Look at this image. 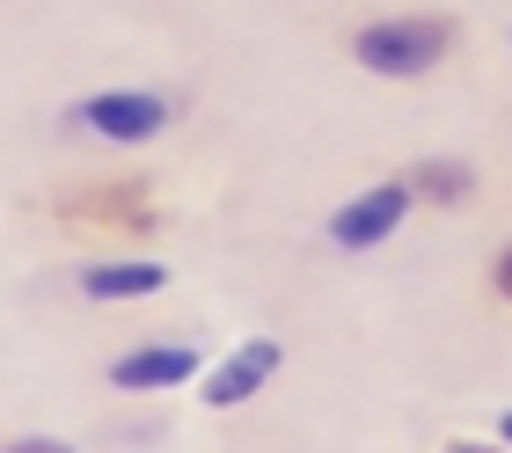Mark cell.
Masks as SVG:
<instances>
[{
  "mask_svg": "<svg viewBox=\"0 0 512 453\" xmlns=\"http://www.w3.org/2000/svg\"><path fill=\"white\" fill-rule=\"evenodd\" d=\"M44 220H52L66 242H88V249H147L176 227V212L154 190V176L96 169V176H66V183L44 190Z\"/></svg>",
  "mask_w": 512,
  "mask_h": 453,
  "instance_id": "obj_1",
  "label": "cell"
},
{
  "mask_svg": "<svg viewBox=\"0 0 512 453\" xmlns=\"http://www.w3.org/2000/svg\"><path fill=\"white\" fill-rule=\"evenodd\" d=\"M337 52L374 81H432L469 52V22L454 8H395L337 30Z\"/></svg>",
  "mask_w": 512,
  "mask_h": 453,
  "instance_id": "obj_2",
  "label": "cell"
},
{
  "mask_svg": "<svg viewBox=\"0 0 512 453\" xmlns=\"http://www.w3.org/2000/svg\"><path fill=\"white\" fill-rule=\"evenodd\" d=\"M183 117V95L176 88H96L66 110V132L88 139V147H118V154H139L154 147L161 132H176Z\"/></svg>",
  "mask_w": 512,
  "mask_h": 453,
  "instance_id": "obj_3",
  "label": "cell"
},
{
  "mask_svg": "<svg viewBox=\"0 0 512 453\" xmlns=\"http://www.w3.org/2000/svg\"><path fill=\"white\" fill-rule=\"evenodd\" d=\"M417 220V190H410V176L395 169V176H374L366 190H352L330 220H322V242L330 249H344V256H366V249H381V242H395Z\"/></svg>",
  "mask_w": 512,
  "mask_h": 453,
  "instance_id": "obj_4",
  "label": "cell"
},
{
  "mask_svg": "<svg viewBox=\"0 0 512 453\" xmlns=\"http://www.w3.org/2000/svg\"><path fill=\"white\" fill-rule=\"evenodd\" d=\"M169 285H176V271L161 256H139V249H96L74 264V293L88 307H132V300L169 293Z\"/></svg>",
  "mask_w": 512,
  "mask_h": 453,
  "instance_id": "obj_5",
  "label": "cell"
},
{
  "mask_svg": "<svg viewBox=\"0 0 512 453\" xmlns=\"http://www.w3.org/2000/svg\"><path fill=\"white\" fill-rule=\"evenodd\" d=\"M198 373H205V344L198 337H147V344L118 351V359H103V380L118 395H169V388H183V380H198Z\"/></svg>",
  "mask_w": 512,
  "mask_h": 453,
  "instance_id": "obj_6",
  "label": "cell"
},
{
  "mask_svg": "<svg viewBox=\"0 0 512 453\" xmlns=\"http://www.w3.org/2000/svg\"><path fill=\"white\" fill-rule=\"evenodd\" d=\"M278 366H286V344L278 337H249V344H235L227 359L213 366V373H198V402L205 410H242V402H256L278 380Z\"/></svg>",
  "mask_w": 512,
  "mask_h": 453,
  "instance_id": "obj_7",
  "label": "cell"
},
{
  "mask_svg": "<svg viewBox=\"0 0 512 453\" xmlns=\"http://www.w3.org/2000/svg\"><path fill=\"white\" fill-rule=\"evenodd\" d=\"M410 190H417V212H469L476 205V161H461V154H425V161H410Z\"/></svg>",
  "mask_w": 512,
  "mask_h": 453,
  "instance_id": "obj_8",
  "label": "cell"
},
{
  "mask_svg": "<svg viewBox=\"0 0 512 453\" xmlns=\"http://www.w3.org/2000/svg\"><path fill=\"white\" fill-rule=\"evenodd\" d=\"M483 278H491V300H498V307H512V242L491 256V271H483Z\"/></svg>",
  "mask_w": 512,
  "mask_h": 453,
  "instance_id": "obj_9",
  "label": "cell"
},
{
  "mask_svg": "<svg viewBox=\"0 0 512 453\" xmlns=\"http://www.w3.org/2000/svg\"><path fill=\"white\" fill-rule=\"evenodd\" d=\"M491 432H498V446H512V410H498V424H491Z\"/></svg>",
  "mask_w": 512,
  "mask_h": 453,
  "instance_id": "obj_10",
  "label": "cell"
},
{
  "mask_svg": "<svg viewBox=\"0 0 512 453\" xmlns=\"http://www.w3.org/2000/svg\"><path fill=\"white\" fill-rule=\"evenodd\" d=\"M505 44H512V37H505Z\"/></svg>",
  "mask_w": 512,
  "mask_h": 453,
  "instance_id": "obj_11",
  "label": "cell"
}]
</instances>
